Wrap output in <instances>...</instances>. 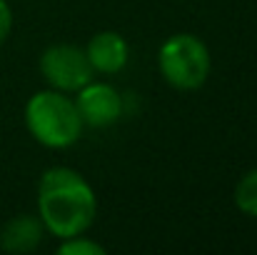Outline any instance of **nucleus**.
<instances>
[{
    "instance_id": "obj_1",
    "label": "nucleus",
    "mask_w": 257,
    "mask_h": 255,
    "mask_svg": "<svg viewBox=\"0 0 257 255\" xmlns=\"http://www.w3.org/2000/svg\"><path fill=\"white\" fill-rule=\"evenodd\" d=\"M97 215V198L92 185L68 165L48 168L38 180V218L45 233L63 240L87 233Z\"/></svg>"
},
{
    "instance_id": "obj_2",
    "label": "nucleus",
    "mask_w": 257,
    "mask_h": 255,
    "mask_svg": "<svg viewBox=\"0 0 257 255\" xmlns=\"http://www.w3.org/2000/svg\"><path fill=\"white\" fill-rule=\"evenodd\" d=\"M23 118L33 140L50 150H65L75 145L85 128L73 95L53 90V88H45L30 95V100L25 103Z\"/></svg>"
},
{
    "instance_id": "obj_3",
    "label": "nucleus",
    "mask_w": 257,
    "mask_h": 255,
    "mask_svg": "<svg viewBox=\"0 0 257 255\" xmlns=\"http://www.w3.org/2000/svg\"><path fill=\"white\" fill-rule=\"evenodd\" d=\"M163 80L175 90H197L207 83L212 58L207 45L192 33H175L158 50Z\"/></svg>"
},
{
    "instance_id": "obj_4",
    "label": "nucleus",
    "mask_w": 257,
    "mask_h": 255,
    "mask_svg": "<svg viewBox=\"0 0 257 255\" xmlns=\"http://www.w3.org/2000/svg\"><path fill=\"white\" fill-rule=\"evenodd\" d=\"M40 75L48 83V88L75 95L83 85L95 78V70L85 55V48L70 45V43H55L48 45L40 53Z\"/></svg>"
},
{
    "instance_id": "obj_5",
    "label": "nucleus",
    "mask_w": 257,
    "mask_h": 255,
    "mask_svg": "<svg viewBox=\"0 0 257 255\" xmlns=\"http://www.w3.org/2000/svg\"><path fill=\"white\" fill-rule=\"evenodd\" d=\"M73 100H75V108H78L83 123L87 128H97V130L117 123L122 115V108H125L117 88L102 83V80H95V78L87 85H83Z\"/></svg>"
},
{
    "instance_id": "obj_6",
    "label": "nucleus",
    "mask_w": 257,
    "mask_h": 255,
    "mask_svg": "<svg viewBox=\"0 0 257 255\" xmlns=\"http://www.w3.org/2000/svg\"><path fill=\"white\" fill-rule=\"evenodd\" d=\"M85 55L97 75H117L130 60V45L117 30H100L87 40Z\"/></svg>"
},
{
    "instance_id": "obj_7",
    "label": "nucleus",
    "mask_w": 257,
    "mask_h": 255,
    "mask_svg": "<svg viewBox=\"0 0 257 255\" xmlns=\"http://www.w3.org/2000/svg\"><path fill=\"white\" fill-rule=\"evenodd\" d=\"M45 225L38 215L20 213L13 215L0 230V248L10 255H28L40 248L45 238Z\"/></svg>"
},
{
    "instance_id": "obj_8",
    "label": "nucleus",
    "mask_w": 257,
    "mask_h": 255,
    "mask_svg": "<svg viewBox=\"0 0 257 255\" xmlns=\"http://www.w3.org/2000/svg\"><path fill=\"white\" fill-rule=\"evenodd\" d=\"M232 200H235V208L247 215V218H257V168L247 170L237 185H235V193H232Z\"/></svg>"
},
{
    "instance_id": "obj_9",
    "label": "nucleus",
    "mask_w": 257,
    "mask_h": 255,
    "mask_svg": "<svg viewBox=\"0 0 257 255\" xmlns=\"http://www.w3.org/2000/svg\"><path fill=\"white\" fill-rule=\"evenodd\" d=\"M60 255H105V248L100 243H95L92 238H87L85 233L73 235V238H63L58 245Z\"/></svg>"
},
{
    "instance_id": "obj_10",
    "label": "nucleus",
    "mask_w": 257,
    "mask_h": 255,
    "mask_svg": "<svg viewBox=\"0 0 257 255\" xmlns=\"http://www.w3.org/2000/svg\"><path fill=\"white\" fill-rule=\"evenodd\" d=\"M10 30H13V10H10L8 0H0V45L8 40Z\"/></svg>"
}]
</instances>
